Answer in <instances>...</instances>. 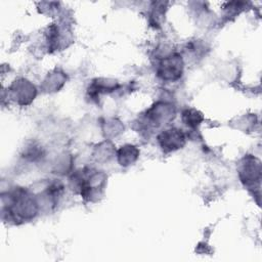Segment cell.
Wrapping results in <instances>:
<instances>
[{
	"label": "cell",
	"instance_id": "cell-1",
	"mask_svg": "<svg viewBox=\"0 0 262 262\" xmlns=\"http://www.w3.org/2000/svg\"><path fill=\"white\" fill-rule=\"evenodd\" d=\"M1 205L3 220L17 225L33 220L40 211L36 194L18 186L2 192Z\"/></svg>",
	"mask_w": 262,
	"mask_h": 262
},
{
	"label": "cell",
	"instance_id": "cell-2",
	"mask_svg": "<svg viewBox=\"0 0 262 262\" xmlns=\"http://www.w3.org/2000/svg\"><path fill=\"white\" fill-rule=\"evenodd\" d=\"M105 184V173L92 167H84L76 170L70 177V186L72 189L88 202H95L101 198Z\"/></svg>",
	"mask_w": 262,
	"mask_h": 262
},
{
	"label": "cell",
	"instance_id": "cell-3",
	"mask_svg": "<svg viewBox=\"0 0 262 262\" xmlns=\"http://www.w3.org/2000/svg\"><path fill=\"white\" fill-rule=\"evenodd\" d=\"M183 68L182 55L177 52H170L160 57L157 62L156 74L162 81L176 82L182 77Z\"/></svg>",
	"mask_w": 262,
	"mask_h": 262
},
{
	"label": "cell",
	"instance_id": "cell-4",
	"mask_svg": "<svg viewBox=\"0 0 262 262\" xmlns=\"http://www.w3.org/2000/svg\"><path fill=\"white\" fill-rule=\"evenodd\" d=\"M176 115L175 105L166 100H159L146 110L143 119L147 128H159L168 125Z\"/></svg>",
	"mask_w": 262,
	"mask_h": 262
},
{
	"label": "cell",
	"instance_id": "cell-5",
	"mask_svg": "<svg viewBox=\"0 0 262 262\" xmlns=\"http://www.w3.org/2000/svg\"><path fill=\"white\" fill-rule=\"evenodd\" d=\"M238 177L242 183L248 188H258L261 180V163L260 161L252 156H245L238 164L237 168ZM259 189V188H258Z\"/></svg>",
	"mask_w": 262,
	"mask_h": 262
},
{
	"label": "cell",
	"instance_id": "cell-6",
	"mask_svg": "<svg viewBox=\"0 0 262 262\" xmlns=\"http://www.w3.org/2000/svg\"><path fill=\"white\" fill-rule=\"evenodd\" d=\"M9 97L19 105L30 104L37 95L35 85L26 78H18L8 88Z\"/></svg>",
	"mask_w": 262,
	"mask_h": 262
},
{
	"label": "cell",
	"instance_id": "cell-7",
	"mask_svg": "<svg viewBox=\"0 0 262 262\" xmlns=\"http://www.w3.org/2000/svg\"><path fill=\"white\" fill-rule=\"evenodd\" d=\"M46 46L49 52L61 50L71 42V32L66 24H51L45 34Z\"/></svg>",
	"mask_w": 262,
	"mask_h": 262
},
{
	"label": "cell",
	"instance_id": "cell-8",
	"mask_svg": "<svg viewBox=\"0 0 262 262\" xmlns=\"http://www.w3.org/2000/svg\"><path fill=\"white\" fill-rule=\"evenodd\" d=\"M157 140L164 152H173L184 146L186 137L181 129L170 127L162 130L158 135Z\"/></svg>",
	"mask_w": 262,
	"mask_h": 262
},
{
	"label": "cell",
	"instance_id": "cell-9",
	"mask_svg": "<svg viewBox=\"0 0 262 262\" xmlns=\"http://www.w3.org/2000/svg\"><path fill=\"white\" fill-rule=\"evenodd\" d=\"M64 191V185L60 180H53L49 182L41 192L36 194L40 210L42 208L54 209L61 199Z\"/></svg>",
	"mask_w": 262,
	"mask_h": 262
},
{
	"label": "cell",
	"instance_id": "cell-10",
	"mask_svg": "<svg viewBox=\"0 0 262 262\" xmlns=\"http://www.w3.org/2000/svg\"><path fill=\"white\" fill-rule=\"evenodd\" d=\"M118 87H119V84L114 80L97 78V79H94L92 83L89 85L87 89V94L91 99H98L101 94L113 92L117 90Z\"/></svg>",
	"mask_w": 262,
	"mask_h": 262
},
{
	"label": "cell",
	"instance_id": "cell-11",
	"mask_svg": "<svg viewBox=\"0 0 262 262\" xmlns=\"http://www.w3.org/2000/svg\"><path fill=\"white\" fill-rule=\"evenodd\" d=\"M139 154L138 147L133 144L122 145L116 152L118 164L122 167H129L138 160Z\"/></svg>",
	"mask_w": 262,
	"mask_h": 262
},
{
	"label": "cell",
	"instance_id": "cell-12",
	"mask_svg": "<svg viewBox=\"0 0 262 262\" xmlns=\"http://www.w3.org/2000/svg\"><path fill=\"white\" fill-rule=\"evenodd\" d=\"M67 76L63 72L60 71H53L52 73L48 74L47 77L43 81V89L47 92H55L58 91L63 84L66 83Z\"/></svg>",
	"mask_w": 262,
	"mask_h": 262
},
{
	"label": "cell",
	"instance_id": "cell-13",
	"mask_svg": "<svg viewBox=\"0 0 262 262\" xmlns=\"http://www.w3.org/2000/svg\"><path fill=\"white\" fill-rule=\"evenodd\" d=\"M181 120L186 127H188L190 129H195L204 121V116L200 111L190 107V108H185L182 111Z\"/></svg>",
	"mask_w": 262,
	"mask_h": 262
},
{
	"label": "cell",
	"instance_id": "cell-14",
	"mask_svg": "<svg viewBox=\"0 0 262 262\" xmlns=\"http://www.w3.org/2000/svg\"><path fill=\"white\" fill-rule=\"evenodd\" d=\"M21 157L28 161L36 162L39 161L42 157H44V151L40 145L33 143L25 147Z\"/></svg>",
	"mask_w": 262,
	"mask_h": 262
},
{
	"label": "cell",
	"instance_id": "cell-15",
	"mask_svg": "<svg viewBox=\"0 0 262 262\" xmlns=\"http://www.w3.org/2000/svg\"><path fill=\"white\" fill-rule=\"evenodd\" d=\"M96 148V158L98 161H108L114 155H116V149L111 142L104 141L100 143Z\"/></svg>",
	"mask_w": 262,
	"mask_h": 262
}]
</instances>
